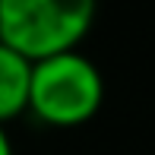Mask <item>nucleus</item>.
<instances>
[{"label":"nucleus","mask_w":155,"mask_h":155,"mask_svg":"<svg viewBox=\"0 0 155 155\" xmlns=\"http://www.w3.org/2000/svg\"><path fill=\"white\" fill-rule=\"evenodd\" d=\"M92 19V0H0V45L38 63L76 51Z\"/></svg>","instance_id":"f257e3e1"},{"label":"nucleus","mask_w":155,"mask_h":155,"mask_svg":"<svg viewBox=\"0 0 155 155\" xmlns=\"http://www.w3.org/2000/svg\"><path fill=\"white\" fill-rule=\"evenodd\" d=\"M104 101V76L86 54L67 51L32 63L29 111L51 127H79Z\"/></svg>","instance_id":"f03ea898"},{"label":"nucleus","mask_w":155,"mask_h":155,"mask_svg":"<svg viewBox=\"0 0 155 155\" xmlns=\"http://www.w3.org/2000/svg\"><path fill=\"white\" fill-rule=\"evenodd\" d=\"M29 86L32 63L6 45H0V127L29 111Z\"/></svg>","instance_id":"7ed1b4c3"},{"label":"nucleus","mask_w":155,"mask_h":155,"mask_svg":"<svg viewBox=\"0 0 155 155\" xmlns=\"http://www.w3.org/2000/svg\"><path fill=\"white\" fill-rule=\"evenodd\" d=\"M0 155H13V143H10V133L0 127Z\"/></svg>","instance_id":"20e7f679"}]
</instances>
